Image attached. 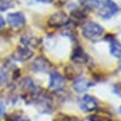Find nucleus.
Listing matches in <instances>:
<instances>
[{
  "instance_id": "15",
  "label": "nucleus",
  "mask_w": 121,
  "mask_h": 121,
  "mask_svg": "<svg viewBox=\"0 0 121 121\" xmlns=\"http://www.w3.org/2000/svg\"><path fill=\"white\" fill-rule=\"evenodd\" d=\"M53 121H82V119L76 116H68L65 113H58V116L53 119Z\"/></svg>"
},
{
  "instance_id": "17",
  "label": "nucleus",
  "mask_w": 121,
  "mask_h": 121,
  "mask_svg": "<svg viewBox=\"0 0 121 121\" xmlns=\"http://www.w3.org/2000/svg\"><path fill=\"white\" fill-rule=\"evenodd\" d=\"M65 73H66L67 79H70V80H72L77 77V72H76V69L73 68V66H67L65 68Z\"/></svg>"
},
{
  "instance_id": "1",
  "label": "nucleus",
  "mask_w": 121,
  "mask_h": 121,
  "mask_svg": "<svg viewBox=\"0 0 121 121\" xmlns=\"http://www.w3.org/2000/svg\"><path fill=\"white\" fill-rule=\"evenodd\" d=\"M81 31H82V36L86 39L98 40L104 33V28L97 22L88 20V21H84L81 25Z\"/></svg>"
},
{
  "instance_id": "6",
  "label": "nucleus",
  "mask_w": 121,
  "mask_h": 121,
  "mask_svg": "<svg viewBox=\"0 0 121 121\" xmlns=\"http://www.w3.org/2000/svg\"><path fill=\"white\" fill-rule=\"evenodd\" d=\"M31 68L35 72H49V70L51 68V63L48 59L40 56V57H37L33 60Z\"/></svg>"
},
{
  "instance_id": "20",
  "label": "nucleus",
  "mask_w": 121,
  "mask_h": 121,
  "mask_svg": "<svg viewBox=\"0 0 121 121\" xmlns=\"http://www.w3.org/2000/svg\"><path fill=\"white\" fill-rule=\"evenodd\" d=\"M112 91L117 95L121 97V82H117V83H114L112 86Z\"/></svg>"
},
{
  "instance_id": "4",
  "label": "nucleus",
  "mask_w": 121,
  "mask_h": 121,
  "mask_svg": "<svg viewBox=\"0 0 121 121\" xmlns=\"http://www.w3.org/2000/svg\"><path fill=\"white\" fill-rule=\"evenodd\" d=\"M79 107L83 112H92V111H95L98 109L99 103L95 97L84 95L82 98L79 99Z\"/></svg>"
},
{
  "instance_id": "9",
  "label": "nucleus",
  "mask_w": 121,
  "mask_h": 121,
  "mask_svg": "<svg viewBox=\"0 0 121 121\" xmlns=\"http://www.w3.org/2000/svg\"><path fill=\"white\" fill-rule=\"evenodd\" d=\"M92 86V83H90L87 79L84 77H78L74 79L73 81V89L74 91L79 92V93H81V92H84L87 91L90 87Z\"/></svg>"
},
{
  "instance_id": "21",
  "label": "nucleus",
  "mask_w": 121,
  "mask_h": 121,
  "mask_svg": "<svg viewBox=\"0 0 121 121\" xmlns=\"http://www.w3.org/2000/svg\"><path fill=\"white\" fill-rule=\"evenodd\" d=\"M4 112H6V106L4 102H0V117H2Z\"/></svg>"
},
{
  "instance_id": "18",
  "label": "nucleus",
  "mask_w": 121,
  "mask_h": 121,
  "mask_svg": "<svg viewBox=\"0 0 121 121\" xmlns=\"http://www.w3.org/2000/svg\"><path fill=\"white\" fill-rule=\"evenodd\" d=\"M88 119H89V121H112L109 117H106V116H99V114L90 116Z\"/></svg>"
},
{
  "instance_id": "16",
  "label": "nucleus",
  "mask_w": 121,
  "mask_h": 121,
  "mask_svg": "<svg viewBox=\"0 0 121 121\" xmlns=\"http://www.w3.org/2000/svg\"><path fill=\"white\" fill-rule=\"evenodd\" d=\"M15 7L13 0H0V11H6Z\"/></svg>"
},
{
  "instance_id": "3",
  "label": "nucleus",
  "mask_w": 121,
  "mask_h": 121,
  "mask_svg": "<svg viewBox=\"0 0 121 121\" xmlns=\"http://www.w3.org/2000/svg\"><path fill=\"white\" fill-rule=\"evenodd\" d=\"M68 22H69V17L67 16V13H65L63 11H57L49 17L48 26L51 28H60L68 25Z\"/></svg>"
},
{
  "instance_id": "7",
  "label": "nucleus",
  "mask_w": 121,
  "mask_h": 121,
  "mask_svg": "<svg viewBox=\"0 0 121 121\" xmlns=\"http://www.w3.org/2000/svg\"><path fill=\"white\" fill-rule=\"evenodd\" d=\"M65 87V78L56 71L50 72V81H49V89L53 91H60Z\"/></svg>"
},
{
  "instance_id": "10",
  "label": "nucleus",
  "mask_w": 121,
  "mask_h": 121,
  "mask_svg": "<svg viewBox=\"0 0 121 121\" xmlns=\"http://www.w3.org/2000/svg\"><path fill=\"white\" fill-rule=\"evenodd\" d=\"M106 40L110 41V53L116 58H121V43L114 36H107Z\"/></svg>"
},
{
  "instance_id": "12",
  "label": "nucleus",
  "mask_w": 121,
  "mask_h": 121,
  "mask_svg": "<svg viewBox=\"0 0 121 121\" xmlns=\"http://www.w3.org/2000/svg\"><path fill=\"white\" fill-rule=\"evenodd\" d=\"M21 42L25 47L29 48V47H33L36 48L39 46V43L41 42V39L37 37H33V36H23L21 38Z\"/></svg>"
},
{
  "instance_id": "25",
  "label": "nucleus",
  "mask_w": 121,
  "mask_h": 121,
  "mask_svg": "<svg viewBox=\"0 0 121 121\" xmlns=\"http://www.w3.org/2000/svg\"><path fill=\"white\" fill-rule=\"evenodd\" d=\"M119 112H120V113H121V107H120V108H119Z\"/></svg>"
},
{
  "instance_id": "13",
  "label": "nucleus",
  "mask_w": 121,
  "mask_h": 121,
  "mask_svg": "<svg viewBox=\"0 0 121 121\" xmlns=\"http://www.w3.org/2000/svg\"><path fill=\"white\" fill-rule=\"evenodd\" d=\"M70 17L73 19V20H77V21H83L84 19L87 18V13H86L84 9L77 8V9H72L71 10Z\"/></svg>"
},
{
  "instance_id": "8",
  "label": "nucleus",
  "mask_w": 121,
  "mask_h": 121,
  "mask_svg": "<svg viewBox=\"0 0 121 121\" xmlns=\"http://www.w3.org/2000/svg\"><path fill=\"white\" fill-rule=\"evenodd\" d=\"M88 55L84 52V50L80 46H77V47L73 49V51L71 53V61L74 63H78V65H82V63H86L88 61Z\"/></svg>"
},
{
  "instance_id": "24",
  "label": "nucleus",
  "mask_w": 121,
  "mask_h": 121,
  "mask_svg": "<svg viewBox=\"0 0 121 121\" xmlns=\"http://www.w3.org/2000/svg\"><path fill=\"white\" fill-rule=\"evenodd\" d=\"M39 2H43V4H51L53 2V0H37Z\"/></svg>"
},
{
  "instance_id": "2",
  "label": "nucleus",
  "mask_w": 121,
  "mask_h": 121,
  "mask_svg": "<svg viewBox=\"0 0 121 121\" xmlns=\"http://www.w3.org/2000/svg\"><path fill=\"white\" fill-rule=\"evenodd\" d=\"M100 9L98 11V15L104 20L110 19L111 17H113L114 15H117L119 12V7L114 4L112 0H104L102 4H99Z\"/></svg>"
},
{
  "instance_id": "19",
  "label": "nucleus",
  "mask_w": 121,
  "mask_h": 121,
  "mask_svg": "<svg viewBox=\"0 0 121 121\" xmlns=\"http://www.w3.org/2000/svg\"><path fill=\"white\" fill-rule=\"evenodd\" d=\"M8 80V74L6 72V70L2 68V67H0V86H2L7 82Z\"/></svg>"
},
{
  "instance_id": "5",
  "label": "nucleus",
  "mask_w": 121,
  "mask_h": 121,
  "mask_svg": "<svg viewBox=\"0 0 121 121\" xmlns=\"http://www.w3.org/2000/svg\"><path fill=\"white\" fill-rule=\"evenodd\" d=\"M7 20L12 29H21L26 25V16L20 11L9 13L7 17Z\"/></svg>"
},
{
  "instance_id": "11",
  "label": "nucleus",
  "mask_w": 121,
  "mask_h": 121,
  "mask_svg": "<svg viewBox=\"0 0 121 121\" xmlns=\"http://www.w3.org/2000/svg\"><path fill=\"white\" fill-rule=\"evenodd\" d=\"M32 51L30 50L29 48L25 47V46H19L16 50V55L15 58L19 61H26V60H29L31 57H32Z\"/></svg>"
},
{
  "instance_id": "22",
  "label": "nucleus",
  "mask_w": 121,
  "mask_h": 121,
  "mask_svg": "<svg viewBox=\"0 0 121 121\" xmlns=\"http://www.w3.org/2000/svg\"><path fill=\"white\" fill-rule=\"evenodd\" d=\"M4 26H6V20H4V19L0 16V29L4 28Z\"/></svg>"
},
{
  "instance_id": "23",
  "label": "nucleus",
  "mask_w": 121,
  "mask_h": 121,
  "mask_svg": "<svg viewBox=\"0 0 121 121\" xmlns=\"http://www.w3.org/2000/svg\"><path fill=\"white\" fill-rule=\"evenodd\" d=\"M13 121H29L28 119H26V118H22V117H17L13 119Z\"/></svg>"
},
{
  "instance_id": "14",
  "label": "nucleus",
  "mask_w": 121,
  "mask_h": 121,
  "mask_svg": "<svg viewBox=\"0 0 121 121\" xmlns=\"http://www.w3.org/2000/svg\"><path fill=\"white\" fill-rule=\"evenodd\" d=\"M79 1H80L81 6L84 9H88V10L95 9V8L99 7L100 4V0H79Z\"/></svg>"
}]
</instances>
